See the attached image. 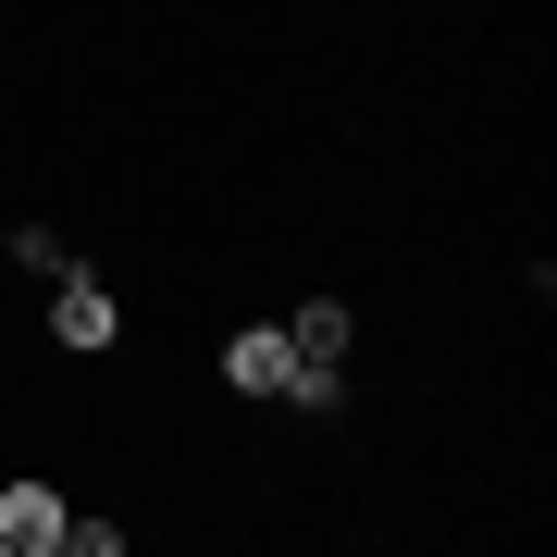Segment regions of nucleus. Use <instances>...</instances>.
<instances>
[{
    "label": "nucleus",
    "instance_id": "1",
    "mask_svg": "<svg viewBox=\"0 0 557 557\" xmlns=\"http://www.w3.org/2000/svg\"><path fill=\"white\" fill-rule=\"evenodd\" d=\"M112 335H124V298H112V285L87 273V260H75V273H50V347H62V359H100Z\"/></svg>",
    "mask_w": 557,
    "mask_h": 557
},
{
    "label": "nucleus",
    "instance_id": "2",
    "mask_svg": "<svg viewBox=\"0 0 557 557\" xmlns=\"http://www.w3.org/2000/svg\"><path fill=\"white\" fill-rule=\"evenodd\" d=\"M285 372H298L285 322H236V335H223V397H285Z\"/></svg>",
    "mask_w": 557,
    "mask_h": 557
},
{
    "label": "nucleus",
    "instance_id": "3",
    "mask_svg": "<svg viewBox=\"0 0 557 557\" xmlns=\"http://www.w3.org/2000/svg\"><path fill=\"white\" fill-rule=\"evenodd\" d=\"M62 520H75V508H62V483H38V471L0 483V545H13V557H50V545H62Z\"/></svg>",
    "mask_w": 557,
    "mask_h": 557
},
{
    "label": "nucleus",
    "instance_id": "4",
    "mask_svg": "<svg viewBox=\"0 0 557 557\" xmlns=\"http://www.w3.org/2000/svg\"><path fill=\"white\" fill-rule=\"evenodd\" d=\"M347 335H359V310H347V298H298V310H285V347L322 359V372H347Z\"/></svg>",
    "mask_w": 557,
    "mask_h": 557
},
{
    "label": "nucleus",
    "instance_id": "5",
    "mask_svg": "<svg viewBox=\"0 0 557 557\" xmlns=\"http://www.w3.org/2000/svg\"><path fill=\"white\" fill-rule=\"evenodd\" d=\"M13 273H75V248H62L50 223H13Z\"/></svg>",
    "mask_w": 557,
    "mask_h": 557
}]
</instances>
